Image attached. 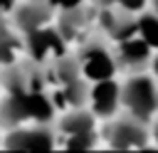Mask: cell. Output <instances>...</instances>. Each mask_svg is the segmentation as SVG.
<instances>
[{"mask_svg": "<svg viewBox=\"0 0 158 153\" xmlns=\"http://www.w3.org/2000/svg\"><path fill=\"white\" fill-rule=\"evenodd\" d=\"M121 106L128 111V116L148 123L158 114V84L146 74L131 76L121 86Z\"/></svg>", "mask_w": 158, "mask_h": 153, "instance_id": "1", "label": "cell"}, {"mask_svg": "<svg viewBox=\"0 0 158 153\" xmlns=\"http://www.w3.org/2000/svg\"><path fill=\"white\" fill-rule=\"evenodd\" d=\"M57 146V133L47 123H20L7 128L2 136V148L7 151H52Z\"/></svg>", "mask_w": 158, "mask_h": 153, "instance_id": "2", "label": "cell"}, {"mask_svg": "<svg viewBox=\"0 0 158 153\" xmlns=\"http://www.w3.org/2000/svg\"><path fill=\"white\" fill-rule=\"evenodd\" d=\"M77 64L86 81H99V79H111L116 74L118 59H116V54H111V49L106 44L91 39L79 49Z\"/></svg>", "mask_w": 158, "mask_h": 153, "instance_id": "3", "label": "cell"}, {"mask_svg": "<svg viewBox=\"0 0 158 153\" xmlns=\"http://www.w3.org/2000/svg\"><path fill=\"white\" fill-rule=\"evenodd\" d=\"M25 37V52L30 54V59L35 64H42V62H54L57 57L64 54V37L62 32L54 27V25H44L40 30H32Z\"/></svg>", "mask_w": 158, "mask_h": 153, "instance_id": "4", "label": "cell"}, {"mask_svg": "<svg viewBox=\"0 0 158 153\" xmlns=\"http://www.w3.org/2000/svg\"><path fill=\"white\" fill-rule=\"evenodd\" d=\"M104 138L116 151H133V148H143L148 143V128L143 121L126 116V118L111 121L104 131Z\"/></svg>", "mask_w": 158, "mask_h": 153, "instance_id": "5", "label": "cell"}, {"mask_svg": "<svg viewBox=\"0 0 158 153\" xmlns=\"http://www.w3.org/2000/svg\"><path fill=\"white\" fill-rule=\"evenodd\" d=\"M52 17H54V7L49 5V0H25L17 2L12 10V25L22 35L52 25Z\"/></svg>", "mask_w": 158, "mask_h": 153, "instance_id": "6", "label": "cell"}, {"mask_svg": "<svg viewBox=\"0 0 158 153\" xmlns=\"http://www.w3.org/2000/svg\"><path fill=\"white\" fill-rule=\"evenodd\" d=\"M86 101H89L94 116L111 118L121 106V86L114 81V76L111 79H99V81L91 84V89L86 94Z\"/></svg>", "mask_w": 158, "mask_h": 153, "instance_id": "7", "label": "cell"}, {"mask_svg": "<svg viewBox=\"0 0 158 153\" xmlns=\"http://www.w3.org/2000/svg\"><path fill=\"white\" fill-rule=\"evenodd\" d=\"M25 52V37L15 25H7L5 17H0V67H10L20 62L17 57Z\"/></svg>", "mask_w": 158, "mask_h": 153, "instance_id": "8", "label": "cell"}, {"mask_svg": "<svg viewBox=\"0 0 158 153\" xmlns=\"http://www.w3.org/2000/svg\"><path fill=\"white\" fill-rule=\"evenodd\" d=\"M116 59H118L121 64H126L128 69H141V67H146L148 59H151V47H148L138 35L126 37V39L118 42Z\"/></svg>", "mask_w": 158, "mask_h": 153, "instance_id": "9", "label": "cell"}, {"mask_svg": "<svg viewBox=\"0 0 158 153\" xmlns=\"http://www.w3.org/2000/svg\"><path fill=\"white\" fill-rule=\"evenodd\" d=\"M89 27V15L81 5L77 7H69V10H59V17H57V30L62 32V37L69 42V39H77L84 30Z\"/></svg>", "mask_w": 158, "mask_h": 153, "instance_id": "10", "label": "cell"}, {"mask_svg": "<svg viewBox=\"0 0 158 153\" xmlns=\"http://www.w3.org/2000/svg\"><path fill=\"white\" fill-rule=\"evenodd\" d=\"M89 131H96V121H94V114L91 111H84L81 106H74L59 121L62 138L64 136H74V133H89Z\"/></svg>", "mask_w": 158, "mask_h": 153, "instance_id": "11", "label": "cell"}, {"mask_svg": "<svg viewBox=\"0 0 158 153\" xmlns=\"http://www.w3.org/2000/svg\"><path fill=\"white\" fill-rule=\"evenodd\" d=\"M136 27H138V37L151 49H158V15L156 12H143L136 20Z\"/></svg>", "mask_w": 158, "mask_h": 153, "instance_id": "12", "label": "cell"}, {"mask_svg": "<svg viewBox=\"0 0 158 153\" xmlns=\"http://www.w3.org/2000/svg\"><path fill=\"white\" fill-rule=\"evenodd\" d=\"M62 141H64L62 146H64V148H69V151H91V148H96V131L64 136Z\"/></svg>", "mask_w": 158, "mask_h": 153, "instance_id": "13", "label": "cell"}, {"mask_svg": "<svg viewBox=\"0 0 158 153\" xmlns=\"http://www.w3.org/2000/svg\"><path fill=\"white\" fill-rule=\"evenodd\" d=\"M143 5H146V0H116V7H121L126 12H138V10H143Z\"/></svg>", "mask_w": 158, "mask_h": 153, "instance_id": "14", "label": "cell"}, {"mask_svg": "<svg viewBox=\"0 0 158 153\" xmlns=\"http://www.w3.org/2000/svg\"><path fill=\"white\" fill-rule=\"evenodd\" d=\"M49 5H52L54 10H69V7L81 5V0H49Z\"/></svg>", "mask_w": 158, "mask_h": 153, "instance_id": "15", "label": "cell"}, {"mask_svg": "<svg viewBox=\"0 0 158 153\" xmlns=\"http://www.w3.org/2000/svg\"><path fill=\"white\" fill-rule=\"evenodd\" d=\"M15 5H17V0H0V17L10 15L15 10Z\"/></svg>", "mask_w": 158, "mask_h": 153, "instance_id": "16", "label": "cell"}, {"mask_svg": "<svg viewBox=\"0 0 158 153\" xmlns=\"http://www.w3.org/2000/svg\"><path fill=\"white\" fill-rule=\"evenodd\" d=\"M96 7H116V0H91Z\"/></svg>", "mask_w": 158, "mask_h": 153, "instance_id": "17", "label": "cell"}, {"mask_svg": "<svg viewBox=\"0 0 158 153\" xmlns=\"http://www.w3.org/2000/svg\"><path fill=\"white\" fill-rule=\"evenodd\" d=\"M151 136H153V141H156V146H158V118H156V123H153V133H151Z\"/></svg>", "mask_w": 158, "mask_h": 153, "instance_id": "18", "label": "cell"}, {"mask_svg": "<svg viewBox=\"0 0 158 153\" xmlns=\"http://www.w3.org/2000/svg\"><path fill=\"white\" fill-rule=\"evenodd\" d=\"M153 76H156V79H158V54H156V57H153Z\"/></svg>", "mask_w": 158, "mask_h": 153, "instance_id": "19", "label": "cell"}, {"mask_svg": "<svg viewBox=\"0 0 158 153\" xmlns=\"http://www.w3.org/2000/svg\"><path fill=\"white\" fill-rule=\"evenodd\" d=\"M153 12L158 15V0H153Z\"/></svg>", "mask_w": 158, "mask_h": 153, "instance_id": "20", "label": "cell"}, {"mask_svg": "<svg viewBox=\"0 0 158 153\" xmlns=\"http://www.w3.org/2000/svg\"><path fill=\"white\" fill-rule=\"evenodd\" d=\"M0 99H2V81H0Z\"/></svg>", "mask_w": 158, "mask_h": 153, "instance_id": "21", "label": "cell"}, {"mask_svg": "<svg viewBox=\"0 0 158 153\" xmlns=\"http://www.w3.org/2000/svg\"><path fill=\"white\" fill-rule=\"evenodd\" d=\"M0 146H2V133H0Z\"/></svg>", "mask_w": 158, "mask_h": 153, "instance_id": "22", "label": "cell"}]
</instances>
